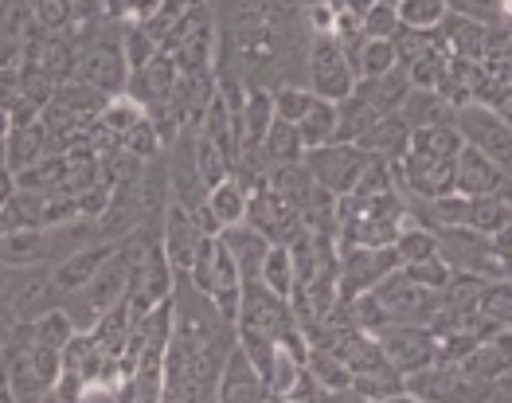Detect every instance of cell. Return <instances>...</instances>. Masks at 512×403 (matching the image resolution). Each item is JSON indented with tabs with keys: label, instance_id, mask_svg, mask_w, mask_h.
<instances>
[{
	"label": "cell",
	"instance_id": "1",
	"mask_svg": "<svg viewBox=\"0 0 512 403\" xmlns=\"http://www.w3.org/2000/svg\"><path fill=\"white\" fill-rule=\"evenodd\" d=\"M71 79L102 90L106 98H114V94L126 90L129 63H126L122 24L118 20H102L98 28L75 36V71H71Z\"/></svg>",
	"mask_w": 512,
	"mask_h": 403
},
{
	"label": "cell",
	"instance_id": "2",
	"mask_svg": "<svg viewBox=\"0 0 512 403\" xmlns=\"http://www.w3.org/2000/svg\"><path fill=\"white\" fill-rule=\"evenodd\" d=\"M184 278L212 302L219 317H227L235 325V314H239V294H243V274H239V263L231 259V251L223 247L219 231H208L192 255V263L184 270Z\"/></svg>",
	"mask_w": 512,
	"mask_h": 403
},
{
	"label": "cell",
	"instance_id": "3",
	"mask_svg": "<svg viewBox=\"0 0 512 403\" xmlns=\"http://www.w3.org/2000/svg\"><path fill=\"white\" fill-rule=\"evenodd\" d=\"M368 161H372V153H364L356 141H325V145H313L301 153V165L309 169L313 184L321 192H329L333 200H341L356 188Z\"/></svg>",
	"mask_w": 512,
	"mask_h": 403
},
{
	"label": "cell",
	"instance_id": "4",
	"mask_svg": "<svg viewBox=\"0 0 512 403\" xmlns=\"http://www.w3.org/2000/svg\"><path fill=\"white\" fill-rule=\"evenodd\" d=\"M161 47L172 55L176 71H208L215 47L212 4L208 0H192L184 8V16L169 28V36L161 40Z\"/></svg>",
	"mask_w": 512,
	"mask_h": 403
},
{
	"label": "cell",
	"instance_id": "5",
	"mask_svg": "<svg viewBox=\"0 0 512 403\" xmlns=\"http://www.w3.org/2000/svg\"><path fill=\"white\" fill-rule=\"evenodd\" d=\"M305 87L313 90L317 98H329V102H341L344 94H352L356 87V71L344 55L341 40L329 32H313L309 47H305Z\"/></svg>",
	"mask_w": 512,
	"mask_h": 403
},
{
	"label": "cell",
	"instance_id": "6",
	"mask_svg": "<svg viewBox=\"0 0 512 403\" xmlns=\"http://www.w3.org/2000/svg\"><path fill=\"white\" fill-rule=\"evenodd\" d=\"M391 270H399V251L395 243H380V247H344L337 259V302H352L360 294H368L376 282H384Z\"/></svg>",
	"mask_w": 512,
	"mask_h": 403
},
{
	"label": "cell",
	"instance_id": "7",
	"mask_svg": "<svg viewBox=\"0 0 512 403\" xmlns=\"http://www.w3.org/2000/svg\"><path fill=\"white\" fill-rule=\"evenodd\" d=\"M176 79H180V71H176V63H172V55L165 51V47H157L141 67H133V71H129L126 94L141 106V110H145V118L161 122V118L172 110Z\"/></svg>",
	"mask_w": 512,
	"mask_h": 403
},
{
	"label": "cell",
	"instance_id": "8",
	"mask_svg": "<svg viewBox=\"0 0 512 403\" xmlns=\"http://www.w3.org/2000/svg\"><path fill=\"white\" fill-rule=\"evenodd\" d=\"M458 137L481 149L485 157H493L501 169L512 165V126L505 114H497L493 106H481V102H466L454 110V122H450Z\"/></svg>",
	"mask_w": 512,
	"mask_h": 403
},
{
	"label": "cell",
	"instance_id": "9",
	"mask_svg": "<svg viewBox=\"0 0 512 403\" xmlns=\"http://www.w3.org/2000/svg\"><path fill=\"white\" fill-rule=\"evenodd\" d=\"M0 294L8 298L12 314L20 317V321H36L40 314L55 310V306L63 302V290H59V282H55V270L43 267V263L8 270Z\"/></svg>",
	"mask_w": 512,
	"mask_h": 403
},
{
	"label": "cell",
	"instance_id": "10",
	"mask_svg": "<svg viewBox=\"0 0 512 403\" xmlns=\"http://www.w3.org/2000/svg\"><path fill=\"white\" fill-rule=\"evenodd\" d=\"M376 345H380L387 364L395 372H403V376L438 357V337L430 333L427 325H384L376 333Z\"/></svg>",
	"mask_w": 512,
	"mask_h": 403
},
{
	"label": "cell",
	"instance_id": "11",
	"mask_svg": "<svg viewBox=\"0 0 512 403\" xmlns=\"http://www.w3.org/2000/svg\"><path fill=\"white\" fill-rule=\"evenodd\" d=\"M247 224L258 227L270 243H286L301 227V212L262 180L255 188H247Z\"/></svg>",
	"mask_w": 512,
	"mask_h": 403
},
{
	"label": "cell",
	"instance_id": "12",
	"mask_svg": "<svg viewBox=\"0 0 512 403\" xmlns=\"http://www.w3.org/2000/svg\"><path fill=\"white\" fill-rule=\"evenodd\" d=\"M212 400L219 403H258V400H270V388L262 380L251 357L239 349V341L231 345V353L223 357L219 364V376H215V392Z\"/></svg>",
	"mask_w": 512,
	"mask_h": 403
},
{
	"label": "cell",
	"instance_id": "13",
	"mask_svg": "<svg viewBox=\"0 0 512 403\" xmlns=\"http://www.w3.org/2000/svg\"><path fill=\"white\" fill-rule=\"evenodd\" d=\"M169 208H165V224H161V247H165V255H169V263L176 274H184L188 263H192V255H196V247H200V239L208 235L200 220H196V212L188 208V204H180V200H165Z\"/></svg>",
	"mask_w": 512,
	"mask_h": 403
},
{
	"label": "cell",
	"instance_id": "14",
	"mask_svg": "<svg viewBox=\"0 0 512 403\" xmlns=\"http://www.w3.org/2000/svg\"><path fill=\"white\" fill-rule=\"evenodd\" d=\"M505 184H509V169H501L493 157H485L481 149L462 141V149L454 153V192L458 196H493Z\"/></svg>",
	"mask_w": 512,
	"mask_h": 403
},
{
	"label": "cell",
	"instance_id": "15",
	"mask_svg": "<svg viewBox=\"0 0 512 403\" xmlns=\"http://www.w3.org/2000/svg\"><path fill=\"white\" fill-rule=\"evenodd\" d=\"M114 247H118V239H94V243H86V247L67 251L59 263H51L59 290H63V294H79L86 282L94 278V270L106 263V255H110Z\"/></svg>",
	"mask_w": 512,
	"mask_h": 403
},
{
	"label": "cell",
	"instance_id": "16",
	"mask_svg": "<svg viewBox=\"0 0 512 403\" xmlns=\"http://www.w3.org/2000/svg\"><path fill=\"white\" fill-rule=\"evenodd\" d=\"M47 153H51V137L43 130V122L8 126V134H4V169H8L12 177H20L24 169H32Z\"/></svg>",
	"mask_w": 512,
	"mask_h": 403
},
{
	"label": "cell",
	"instance_id": "17",
	"mask_svg": "<svg viewBox=\"0 0 512 403\" xmlns=\"http://www.w3.org/2000/svg\"><path fill=\"white\" fill-rule=\"evenodd\" d=\"M438 44L446 47L450 55H462V59H477L485 55V40H489V24H477L470 16H458V12H446L434 28Z\"/></svg>",
	"mask_w": 512,
	"mask_h": 403
},
{
	"label": "cell",
	"instance_id": "18",
	"mask_svg": "<svg viewBox=\"0 0 512 403\" xmlns=\"http://www.w3.org/2000/svg\"><path fill=\"white\" fill-rule=\"evenodd\" d=\"M407 141H411V126H407L399 114H380V118L364 130V137H360L356 145H360L364 153L387 161V165H395V161L407 153Z\"/></svg>",
	"mask_w": 512,
	"mask_h": 403
},
{
	"label": "cell",
	"instance_id": "19",
	"mask_svg": "<svg viewBox=\"0 0 512 403\" xmlns=\"http://www.w3.org/2000/svg\"><path fill=\"white\" fill-rule=\"evenodd\" d=\"M219 239H223V247L231 251V259L239 263L243 282H247V278H258V267H262V259H266L270 239H266L258 227L247 224V220H243V224L219 227Z\"/></svg>",
	"mask_w": 512,
	"mask_h": 403
},
{
	"label": "cell",
	"instance_id": "20",
	"mask_svg": "<svg viewBox=\"0 0 512 403\" xmlns=\"http://www.w3.org/2000/svg\"><path fill=\"white\" fill-rule=\"evenodd\" d=\"M395 114H399L411 130H423V126H450V122H454V106H450L438 90H427V87L407 90V98L399 102Z\"/></svg>",
	"mask_w": 512,
	"mask_h": 403
},
{
	"label": "cell",
	"instance_id": "21",
	"mask_svg": "<svg viewBox=\"0 0 512 403\" xmlns=\"http://www.w3.org/2000/svg\"><path fill=\"white\" fill-rule=\"evenodd\" d=\"M348 392H352L356 400H399V396H407V392H403V372H395L387 360L352 372Z\"/></svg>",
	"mask_w": 512,
	"mask_h": 403
},
{
	"label": "cell",
	"instance_id": "22",
	"mask_svg": "<svg viewBox=\"0 0 512 403\" xmlns=\"http://www.w3.org/2000/svg\"><path fill=\"white\" fill-rule=\"evenodd\" d=\"M356 94H364L380 114H395L399 110V102L407 98V90H411V79H407V67H391L384 75H376V79H356Z\"/></svg>",
	"mask_w": 512,
	"mask_h": 403
},
{
	"label": "cell",
	"instance_id": "23",
	"mask_svg": "<svg viewBox=\"0 0 512 403\" xmlns=\"http://www.w3.org/2000/svg\"><path fill=\"white\" fill-rule=\"evenodd\" d=\"M51 102H59V106H67L83 126H90L98 114H102V106H106V94L94 87H86L79 79H63V83H55V94H51Z\"/></svg>",
	"mask_w": 512,
	"mask_h": 403
},
{
	"label": "cell",
	"instance_id": "24",
	"mask_svg": "<svg viewBox=\"0 0 512 403\" xmlns=\"http://www.w3.org/2000/svg\"><path fill=\"white\" fill-rule=\"evenodd\" d=\"M376 118H380V110L364 94H356V90L344 94L341 102H337V137L333 141H360Z\"/></svg>",
	"mask_w": 512,
	"mask_h": 403
},
{
	"label": "cell",
	"instance_id": "25",
	"mask_svg": "<svg viewBox=\"0 0 512 403\" xmlns=\"http://www.w3.org/2000/svg\"><path fill=\"white\" fill-rule=\"evenodd\" d=\"M258 282L290 302V294H294V255H290V243H270L266 247V259L258 267Z\"/></svg>",
	"mask_w": 512,
	"mask_h": 403
},
{
	"label": "cell",
	"instance_id": "26",
	"mask_svg": "<svg viewBox=\"0 0 512 403\" xmlns=\"http://www.w3.org/2000/svg\"><path fill=\"white\" fill-rule=\"evenodd\" d=\"M298 137L305 149L333 141V137H337V102H329V98H313V106L301 114Z\"/></svg>",
	"mask_w": 512,
	"mask_h": 403
},
{
	"label": "cell",
	"instance_id": "27",
	"mask_svg": "<svg viewBox=\"0 0 512 403\" xmlns=\"http://www.w3.org/2000/svg\"><path fill=\"white\" fill-rule=\"evenodd\" d=\"M258 149H262L266 165H290V161H301V153H305V145H301V137H298V126H294V122H282V118L270 122V130H266Z\"/></svg>",
	"mask_w": 512,
	"mask_h": 403
},
{
	"label": "cell",
	"instance_id": "28",
	"mask_svg": "<svg viewBox=\"0 0 512 403\" xmlns=\"http://www.w3.org/2000/svg\"><path fill=\"white\" fill-rule=\"evenodd\" d=\"M28 329H32V341H36V345H47V349H63V345L79 333L75 317L67 314L63 306H55V310L40 314L36 321H28Z\"/></svg>",
	"mask_w": 512,
	"mask_h": 403
},
{
	"label": "cell",
	"instance_id": "29",
	"mask_svg": "<svg viewBox=\"0 0 512 403\" xmlns=\"http://www.w3.org/2000/svg\"><path fill=\"white\" fill-rule=\"evenodd\" d=\"M403 267V274L415 282V286H423V290H446L450 286V278H454V267L434 251V255H427V259H415V263H399Z\"/></svg>",
	"mask_w": 512,
	"mask_h": 403
},
{
	"label": "cell",
	"instance_id": "30",
	"mask_svg": "<svg viewBox=\"0 0 512 403\" xmlns=\"http://www.w3.org/2000/svg\"><path fill=\"white\" fill-rule=\"evenodd\" d=\"M313 90L301 87V83H278V87L270 90V102H274V118H282V122H294L298 126L301 114L313 106Z\"/></svg>",
	"mask_w": 512,
	"mask_h": 403
},
{
	"label": "cell",
	"instance_id": "31",
	"mask_svg": "<svg viewBox=\"0 0 512 403\" xmlns=\"http://www.w3.org/2000/svg\"><path fill=\"white\" fill-rule=\"evenodd\" d=\"M395 16H399L403 28L434 32L438 20L446 16V0H395Z\"/></svg>",
	"mask_w": 512,
	"mask_h": 403
},
{
	"label": "cell",
	"instance_id": "32",
	"mask_svg": "<svg viewBox=\"0 0 512 403\" xmlns=\"http://www.w3.org/2000/svg\"><path fill=\"white\" fill-rule=\"evenodd\" d=\"M395 251H399V263L427 259V255L438 251V235H434V227H423V224L399 227V235H395Z\"/></svg>",
	"mask_w": 512,
	"mask_h": 403
},
{
	"label": "cell",
	"instance_id": "33",
	"mask_svg": "<svg viewBox=\"0 0 512 403\" xmlns=\"http://www.w3.org/2000/svg\"><path fill=\"white\" fill-rule=\"evenodd\" d=\"M395 67V47L391 40H368L360 44V55H356V79H376Z\"/></svg>",
	"mask_w": 512,
	"mask_h": 403
},
{
	"label": "cell",
	"instance_id": "34",
	"mask_svg": "<svg viewBox=\"0 0 512 403\" xmlns=\"http://www.w3.org/2000/svg\"><path fill=\"white\" fill-rule=\"evenodd\" d=\"M446 12L470 16L477 24H509V0H446Z\"/></svg>",
	"mask_w": 512,
	"mask_h": 403
},
{
	"label": "cell",
	"instance_id": "35",
	"mask_svg": "<svg viewBox=\"0 0 512 403\" xmlns=\"http://www.w3.org/2000/svg\"><path fill=\"white\" fill-rule=\"evenodd\" d=\"M360 28L368 40H391V32L399 28V16H395V4L384 0H372L364 12H360Z\"/></svg>",
	"mask_w": 512,
	"mask_h": 403
},
{
	"label": "cell",
	"instance_id": "36",
	"mask_svg": "<svg viewBox=\"0 0 512 403\" xmlns=\"http://www.w3.org/2000/svg\"><path fill=\"white\" fill-rule=\"evenodd\" d=\"M32 20L47 32H71V0H28Z\"/></svg>",
	"mask_w": 512,
	"mask_h": 403
},
{
	"label": "cell",
	"instance_id": "37",
	"mask_svg": "<svg viewBox=\"0 0 512 403\" xmlns=\"http://www.w3.org/2000/svg\"><path fill=\"white\" fill-rule=\"evenodd\" d=\"M55 83H59V79H51L43 67H36V63H20V94H24L28 102H36L40 110L51 102Z\"/></svg>",
	"mask_w": 512,
	"mask_h": 403
},
{
	"label": "cell",
	"instance_id": "38",
	"mask_svg": "<svg viewBox=\"0 0 512 403\" xmlns=\"http://www.w3.org/2000/svg\"><path fill=\"white\" fill-rule=\"evenodd\" d=\"M20 63L16 67H0V110L8 114L16 102H20Z\"/></svg>",
	"mask_w": 512,
	"mask_h": 403
},
{
	"label": "cell",
	"instance_id": "39",
	"mask_svg": "<svg viewBox=\"0 0 512 403\" xmlns=\"http://www.w3.org/2000/svg\"><path fill=\"white\" fill-rule=\"evenodd\" d=\"M16 325H20V317L12 314V306H8V298L0 294V345H4V341H8L12 333H16Z\"/></svg>",
	"mask_w": 512,
	"mask_h": 403
},
{
	"label": "cell",
	"instance_id": "40",
	"mask_svg": "<svg viewBox=\"0 0 512 403\" xmlns=\"http://www.w3.org/2000/svg\"><path fill=\"white\" fill-rule=\"evenodd\" d=\"M12 192H16V177H12V173L0 165V208H4V200H8Z\"/></svg>",
	"mask_w": 512,
	"mask_h": 403
},
{
	"label": "cell",
	"instance_id": "41",
	"mask_svg": "<svg viewBox=\"0 0 512 403\" xmlns=\"http://www.w3.org/2000/svg\"><path fill=\"white\" fill-rule=\"evenodd\" d=\"M0 400H12L8 396V380H4V357H0Z\"/></svg>",
	"mask_w": 512,
	"mask_h": 403
},
{
	"label": "cell",
	"instance_id": "42",
	"mask_svg": "<svg viewBox=\"0 0 512 403\" xmlns=\"http://www.w3.org/2000/svg\"><path fill=\"white\" fill-rule=\"evenodd\" d=\"M4 134H8V114L0 110V141H4Z\"/></svg>",
	"mask_w": 512,
	"mask_h": 403
},
{
	"label": "cell",
	"instance_id": "43",
	"mask_svg": "<svg viewBox=\"0 0 512 403\" xmlns=\"http://www.w3.org/2000/svg\"><path fill=\"white\" fill-rule=\"evenodd\" d=\"M301 8H309V4H325V0H298Z\"/></svg>",
	"mask_w": 512,
	"mask_h": 403
}]
</instances>
